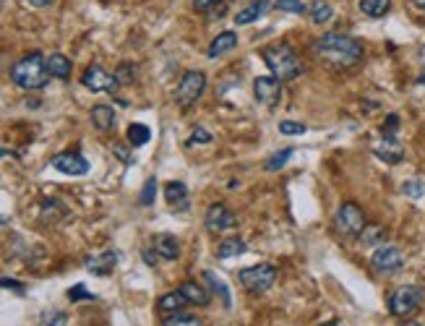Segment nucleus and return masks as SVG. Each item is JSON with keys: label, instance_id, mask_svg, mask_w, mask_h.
Here are the masks:
<instances>
[{"label": "nucleus", "instance_id": "34", "mask_svg": "<svg viewBox=\"0 0 425 326\" xmlns=\"http://www.w3.org/2000/svg\"><path fill=\"white\" fill-rule=\"evenodd\" d=\"M272 6L277 8V11H282V13H297V16L308 11L303 0H274Z\"/></svg>", "mask_w": 425, "mask_h": 326}, {"label": "nucleus", "instance_id": "7", "mask_svg": "<svg viewBox=\"0 0 425 326\" xmlns=\"http://www.w3.org/2000/svg\"><path fill=\"white\" fill-rule=\"evenodd\" d=\"M366 224V214H363V209L355 201H344L342 207L337 209V214H334V227L344 238H357V235L363 233Z\"/></svg>", "mask_w": 425, "mask_h": 326}, {"label": "nucleus", "instance_id": "11", "mask_svg": "<svg viewBox=\"0 0 425 326\" xmlns=\"http://www.w3.org/2000/svg\"><path fill=\"white\" fill-rule=\"evenodd\" d=\"M81 84L86 86V89H92V92H115V89L120 86L118 79H115L112 73H107L102 66H97V63L83 70Z\"/></svg>", "mask_w": 425, "mask_h": 326}, {"label": "nucleus", "instance_id": "39", "mask_svg": "<svg viewBox=\"0 0 425 326\" xmlns=\"http://www.w3.org/2000/svg\"><path fill=\"white\" fill-rule=\"evenodd\" d=\"M212 133L206 128H193V133H190V139H188V146H196V144H212Z\"/></svg>", "mask_w": 425, "mask_h": 326}, {"label": "nucleus", "instance_id": "17", "mask_svg": "<svg viewBox=\"0 0 425 326\" xmlns=\"http://www.w3.org/2000/svg\"><path fill=\"white\" fill-rule=\"evenodd\" d=\"M165 201L172 209H186L188 207V186L183 180H170L165 186Z\"/></svg>", "mask_w": 425, "mask_h": 326}, {"label": "nucleus", "instance_id": "18", "mask_svg": "<svg viewBox=\"0 0 425 326\" xmlns=\"http://www.w3.org/2000/svg\"><path fill=\"white\" fill-rule=\"evenodd\" d=\"M115 264H118V253H115V251H105V253H99V256L86 258V269H89L92 274H99V277L110 274V271L115 269Z\"/></svg>", "mask_w": 425, "mask_h": 326}, {"label": "nucleus", "instance_id": "37", "mask_svg": "<svg viewBox=\"0 0 425 326\" xmlns=\"http://www.w3.org/2000/svg\"><path fill=\"white\" fill-rule=\"evenodd\" d=\"M193 8L199 13H209V11H225V0H196L193 3Z\"/></svg>", "mask_w": 425, "mask_h": 326}, {"label": "nucleus", "instance_id": "32", "mask_svg": "<svg viewBox=\"0 0 425 326\" xmlns=\"http://www.w3.org/2000/svg\"><path fill=\"white\" fill-rule=\"evenodd\" d=\"M39 326H68V314L50 308V311L39 316Z\"/></svg>", "mask_w": 425, "mask_h": 326}, {"label": "nucleus", "instance_id": "44", "mask_svg": "<svg viewBox=\"0 0 425 326\" xmlns=\"http://www.w3.org/2000/svg\"><path fill=\"white\" fill-rule=\"evenodd\" d=\"M144 258L149 261V267H154V264H157V256H152V251H144Z\"/></svg>", "mask_w": 425, "mask_h": 326}, {"label": "nucleus", "instance_id": "10", "mask_svg": "<svg viewBox=\"0 0 425 326\" xmlns=\"http://www.w3.org/2000/svg\"><path fill=\"white\" fill-rule=\"evenodd\" d=\"M253 97L259 105L274 107L282 97V82L277 76H259L253 82Z\"/></svg>", "mask_w": 425, "mask_h": 326}, {"label": "nucleus", "instance_id": "42", "mask_svg": "<svg viewBox=\"0 0 425 326\" xmlns=\"http://www.w3.org/2000/svg\"><path fill=\"white\" fill-rule=\"evenodd\" d=\"M112 152H115V157H120V162H123V164H133V157L128 154V149H126V146H115Z\"/></svg>", "mask_w": 425, "mask_h": 326}, {"label": "nucleus", "instance_id": "45", "mask_svg": "<svg viewBox=\"0 0 425 326\" xmlns=\"http://www.w3.org/2000/svg\"><path fill=\"white\" fill-rule=\"evenodd\" d=\"M415 6H417V8H420V11H425V0H413Z\"/></svg>", "mask_w": 425, "mask_h": 326}, {"label": "nucleus", "instance_id": "33", "mask_svg": "<svg viewBox=\"0 0 425 326\" xmlns=\"http://www.w3.org/2000/svg\"><path fill=\"white\" fill-rule=\"evenodd\" d=\"M402 193L407 198H423L425 196V183L420 178H410L402 183Z\"/></svg>", "mask_w": 425, "mask_h": 326}, {"label": "nucleus", "instance_id": "36", "mask_svg": "<svg viewBox=\"0 0 425 326\" xmlns=\"http://www.w3.org/2000/svg\"><path fill=\"white\" fill-rule=\"evenodd\" d=\"M277 128H279L282 136H300V133H306L308 131L306 123H297V120H282Z\"/></svg>", "mask_w": 425, "mask_h": 326}, {"label": "nucleus", "instance_id": "5", "mask_svg": "<svg viewBox=\"0 0 425 326\" xmlns=\"http://www.w3.org/2000/svg\"><path fill=\"white\" fill-rule=\"evenodd\" d=\"M237 280L250 295H264L277 282V269L272 264H253L248 269H240Z\"/></svg>", "mask_w": 425, "mask_h": 326}, {"label": "nucleus", "instance_id": "16", "mask_svg": "<svg viewBox=\"0 0 425 326\" xmlns=\"http://www.w3.org/2000/svg\"><path fill=\"white\" fill-rule=\"evenodd\" d=\"M154 251H157V256L165 258V261H175L177 256H180V240H177L175 235H157L154 238Z\"/></svg>", "mask_w": 425, "mask_h": 326}, {"label": "nucleus", "instance_id": "1", "mask_svg": "<svg viewBox=\"0 0 425 326\" xmlns=\"http://www.w3.org/2000/svg\"><path fill=\"white\" fill-rule=\"evenodd\" d=\"M310 52L321 60V63H326L329 68H353L357 66L363 55H366V47L360 39H355V37L344 35V32H326V35H321L313 45H310Z\"/></svg>", "mask_w": 425, "mask_h": 326}, {"label": "nucleus", "instance_id": "20", "mask_svg": "<svg viewBox=\"0 0 425 326\" xmlns=\"http://www.w3.org/2000/svg\"><path fill=\"white\" fill-rule=\"evenodd\" d=\"M237 47V35L235 32H219V35L212 39V45H209V58H222L227 55L230 50H235Z\"/></svg>", "mask_w": 425, "mask_h": 326}, {"label": "nucleus", "instance_id": "6", "mask_svg": "<svg viewBox=\"0 0 425 326\" xmlns=\"http://www.w3.org/2000/svg\"><path fill=\"white\" fill-rule=\"evenodd\" d=\"M206 92V73L204 70H188L175 89V105L188 110L201 99V94Z\"/></svg>", "mask_w": 425, "mask_h": 326}, {"label": "nucleus", "instance_id": "38", "mask_svg": "<svg viewBox=\"0 0 425 326\" xmlns=\"http://www.w3.org/2000/svg\"><path fill=\"white\" fill-rule=\"evenodd\" d=\"M68 300H97V295L86 290L83 285H76V287L68 290Z\"/></svg>", "mask_w": 425, "mask_h": 326}, {"label": "nucleus", "instance_id": "43", "mask_svg": "<svg viewBox=\"0 0 425 326\" xmlns=\"http://www.w3.org/2000/svg\"><path fill=\"white\" fill-rule=\"evenodd\" d=\"M29 6H34V8H45V6H50L52 0H26Z\"/></svg>", "mask_w": 425, "mask_h": 326}, {"label": "nucleus", "instance_id": "25", "mask_svg": "<svg viewBox=\"0 0 425 326\" xmlns=\"http://www.w3.org/2000/svg\"><path fill=\"white\" fill-rule=\"evenodd\" d=\"M246 240L243 238H227V240H222L219 243V248H217V256L219 258H235L240 256V253H246Z\"/></svg>", "mask_w": 425, "mask_h": 326}, {"label": "nucleus", "instance_id": "24", "mask_svg": "<svg viewBox=\"0 0 425 326\" xmlns=\"http://www.w3.org/2000/svg\"><path fill=\"white\" fill-rule=\"evenodd\" d=\"M157 305H159V311H165V314H180V311L188 305V300L183 298V292L175 290V292H167V295H162V298L157 300Z\"/></svg>", "mask_w": 425, "mask_h": 326}, {"label": "nucleus", "instance_id": "28", "mask_svg": "<svg viewBox=\"0 0 425 326\" xmlns=\"http://www.w3.org/2000/svg\"><path fill=\"white\" fill-rule=\"evenodd\" d=\"M204 280L209 282V287H212V290L217 292L219 298H222L225 308H230V305H233V298H230V290H227V282L225 280H219L214 271H206V274H204Z\"/></svg>", "mask_w": 425, "mask_h": 326}, {"label": "nucleus", "instance_id": "49", "mask_svg": "<svg viewBox=\"0 0 425 326\" xmlns=\"http://www.w3.org/2000/svg\"><path fill=\"white\" fill-rule=\"evenodd\" d=\"M3 224H6V217H3V214H0V227H3Z\"/></svg>", "mask_w": 425, "mask_h": 326}, {"label": "nucleus", "instance_id": "22", "mask_svg": "<svg viewBox=\"0 0 425 326\" xmlns=\"http://www.w3.org/2000/svg\"><path fill=\"white\" fill-rule=\"evenodd\" d=\"M386 227L384 224H373V222H368L366 227H363V233L357 235V240H360V245H366V248H370V245H384L386 243Z\"/></svg>", "mask_w": 425, "mask_h": 326}, {"label": "nucleus", "instance_id": "21", "mask_svg": "<svg viewBox=\"0 0 425 326\" xmlns=\"http://www.w3.org/2000/svg\"><path fill=\"white\" fill-rule=\"evenodd\" d=\"M308 19L313 23H319V26H324V23H329L331 19H334V6H331L329 0H313L310 6H308Z\"/></svg>", "mask_w": 425, "mask_h": 326}, {"label": "nucleus", "instance_id": "8", "mask_svg": "<svg viewBox=\"0 0 425 326\" xmlns=\"http://www.w3.org/2000/svg\"><path fill=\"white\" fill-rule=\"evenodd\" d=\"M370 267L376 269L378 274H397L404 267V253L391 243L378 245L373 251V256H370Z\"/></svg>", "mask_w": 425, "mask_h": 326}, {"label": "nucleus", "instance_id": "31", "mask_svg": "<svg viewBox=\"0 0 425 326\" xmlns=\"http://www.w3.org/2000/svg\"><path fill=\"white\" fill-rule=\"evenodd\" d=\"M162 326H204V321H201L199 316H193V314H172V316H167L165 321H162Z\"/></svg>", "mask_w": 425, "mask_h": 326}, {"label": "nucleus", "instance_id": "14", "mask_svg": "<svg viewBox=\"0 0 425 326\" xmlns=\"http://www.w3.org/2000/svg\"><path fill=\"white\" fill-rule=\"evenodd\" d=\"M177 290L183 292V298L188 300V305H209V300H212V292L206 290V285H201V282H183Z\"/></svg>", "mask_w": 425, "mask_h": 326}, {"label": "nucleus", "instance_id": "30", "mask_svg": "<svg viewBox=\"0 0 425 326\" xmlns=\"http://www.w3.org/2000/svg\"><path fill=\"white\" fill-rule=\"evenodd\" d=\"M112 76L118 79L120 86H126V84H133V82H136V76H139V66H136V63H120Z\"/></svg>", "mask_w": 425, "mask_h": 326}, {"label": "nucleus", "instance_id": "4", "mask_svg": "<svg viewBox=\"0 0 425 326\" xmlns=\"http://www.w3.org/2000/svg\"><path fill=\"white\" fill-rule=\"evenodd\" d=\"M425 303V290L420 285H402L391 292L389 298V314L397 318H407L413 316L420 305Z\"/></svg>", "mask_w": 425, "mask_h": 326}, {"label": "nucleus", "instance_id": "12", "mask_svg": "<svg viewBox=\"0 0 425 326\" xmlns=\"http://www.w3.org/2000/svg\"><path fill=\"white\" fill-rule=\"evenodd\" d=\"M52 167L63 175H86L89 173V162H86L79 152L55 154V157H52Z\"/></svg>", "mask_w": 425, "mask_h": 326}, {"label": "nucleus", "instance_id": "23", "mask_svg": "<svg viewBox=\"0 0 425 326\" xmlns=\"http://www.w3.org/2000/svg\"><path fill=\"white\" fill-rule=\"evenodd\" d=\"M48 70L50 76H55V79H71V60L66 58L63 52H52V55H48Z\"/></svg>", "mask_w": 425, "mask_h": 326}, {"label": "nucleus", "instance_id": "29", "mask_svg": "<svg viewBox=\"0 0 425 326\" xmlns=\"http://www.w3.org/2000/svg\"><path fill=\"white\" fill-rule=\"evenodd\" d=\"M152 139V131L149 126H144V123H133L128 128V144L130 146H146Z\"/></svg>", "mask_w": 425, "mask_h": 326}, {"label": "nucleus", "instance_id": "27", "mask_svg": "<svg viewBox=\"0 0 425 326\" xmlns=\"http://www.w3.org/2000/svg\"><path fill=\"white\" fill-rule=\"evenodd\" d=\"M293 157H295V149H279V152H274L272 157L264 162V170H266V173H277V170H282Z\"/></svg>", "mask_w": 425, "mask_h": 326}, {"label": "nucleus", "instance_id": "26", "mask_svg": "<svg viewBox=\"0 0 425 326\" xmlns=\"http://www.w3.org/2000/svg\"><path fill=\"white\" fill-rule=\"evenodd\" d=\"M360 11L370 19H384L391 11V0H360Z\"/></svg>", "mask_w": 425, "mask_h": 326}, {"label": "nucleus", "instance_id": "19", "mask_svg": "<svg viewBox=\"0 0 425 326\" xmlns=\"http://www.w3.org/2000/svg\"><path fill=\"white\" fill-rule=\"evenodd\" d=\"M89 117H92V126H95L97 131H102V133L115 128V110L110 105H95L92 107V113H89Z\"/></svg>", "mask_w": 425, "mask_h": 326}, {"label": "nucleus", "instance_id": "9", "mask_svg": "<svg viewBox=\"0 0 425 326\" xmlns=\"http://www.w3.org/2000/svg\"><path fill=\"white\" fill-rule=\"evenodd\" d=\"M206 230L212 235H222L227 233V230H233V227H237V217L235 211L230 209V207H225V204H212L209 209H206Z\"/></svg>", "mask_w": 425, "mask_h": 326}, {"label": "nucleus", "instance_id": "2", "mask_svg": "<svg viewBox=\"0 0 425 326\" xmlns=\"http://www.w3.org/2000/svg\"><path fill=\"white\" fill-rule=\"evenodd\" d=\"M261 58L269 66L272 76H277L279 82H293V79H297L306 70V63H303V58L297 55V50L290 42L266 45L261 50Z\"/></svg>", "mask_w": 425, "mask_h": 326}, {"label": "nucleus", "instance_id": "47", "mask_svg": "<svg viewBox=\"0 0 425 326\" xmlns=\"http://www.w3.org/2000/svg\"><path fill=\"white\" fill-rule=\"evenodd\" d=\"M402 326H423V324H417V321H407V324H402Z\"/></svg>", "mask_w": 425, "mask_h": 326}, {"label": "nucleus", "instance_id": "40", "mask_svg": "<svg viewBox=\"0 0 425 326\" xmlns=\"http://www.w3.org/2000/svg\"><path fill=\"white\" fill-rule=\"evenodd\" d=\"M397 128H399V115H389L381 126V136H397Z\"/></svg>", "mask_w": 425, "mask_h": 326}, {"label": "nucleus", "instance_id": "13", "mask_svg": "<svg viewBox=\"0 0 425 326\" xmlns=\"http://www.w3.org/2000/svg\"><path fill=\"white\" fill-rule=\"evenodd\" d=\"M373 154H376L381 162L399 164L402 160H404V146L399 144L397 136H381V141L373 146Z\"/></svg>", "mask_w": 425, "mask_h": 326}, {"label": "nucleus", "instance_id": "15", "mask_svg": "<svg viewBox=\"0 0 425 326\" xmlns=\"http://www.w3.org/2000/svg\"><path fill=\"white\" fill-rule=\"evenodd\" d=\"M272 8V0H253V3H248L246 8H240L235 16V23L237 26H248V23L259 21L264 13Z\"/></svg>", "mask_w": 425, "mask_h": 326}, {"label": "nucleus", "instance_id": "41", "mask_svg": "<svg viewBox=\"0 0 425 326\" xmlns=\"http://www.w3.org/2000/svg\"><path fill=\"white\" fill-rule=\"evenodd\" d=\"M0 287L3 290H16L19 295H24V285L19 280H8V277H0Z\"/></svg>", "mask_w": 425, "mask_h": 326}, {"label": "nucleus", "instance_id": "3", "mask_svg": "<svg viewBox=\"0 0 425 326\" xmlns=\"http://www.w3.org/2000/svg\"><path fill=\"white\" fill-rule=\"evenodd\" d=\"M11 82L19 89H26V92L42 89L50 82L48 60L42 58V52H29L21 60H16L11 68Z\"/></svg>", "mask_w": 425, "mask_h": 326}, {"label": "nucleus", "instance_id": "35", "mask_svg": "<svg viewBox=\"0 0 425 326\" xmlns=\"http://www.w3.org/2000/svg\"><path fill=\"white\" fill-rule=\"evenodd\" d=\"M154 196H157V178H149V180L144 183L141 193H139V204H141V207H152Z\"/></svg>", "mask_w": 425, "mask_h": 326}, {"label": "nucleus", "instance_id": "48", "mask_svg": "<svg viewBox=\"0 0 425 326\" xmlns=\"http://www.w3.org/2000/svg\"><path fill=\"white\" fill-rule=\"evenodd\" d=\"M6 154H11L8 149H0V157H6Z\"/></svg>", "mask_w": 425, "mask_h": 326}, {"label": "nucleus", "instance_id": "46", "mask_svg": "<svg viewBox=\"0 0 425 326\" xmlns=\"http://www.w3.org/2000/svg\"><path fill=\"white\" fill-rule=\"evenodd\" d=\"M321 326H344V324H339V321H326V324H321Z\"/></svg>", "mask_w": 425, "mask_h": 326}, {"label": "nucleus", "instance_id": "50", "mask_svg": "<svg viewBox=\"0 0 425 326\" xmlns=\"http://www.w3.org/2000/svg\"><path fill=\"white\" fill-rule=\"evenodd\" d=\"M417 84H423V86H425V76H420V79H417Z\"/></svg>", "mask_w": 425, "mask_h": 326}]
</instances>
